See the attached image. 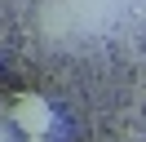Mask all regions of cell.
<instances>
[{"label": "cell", "mask_w": 146, "mask_h": 142, "mask_svg": "<svg viewBox=\"0 0 146 142\" xmlns=\"http://www.w3.org/2000/svg\"><path fill=\"white\" fill-rule=\"evenodd\" d=\"M9 120L18 124L27 138H44V133L53 129V111H49V102L36 98V93H22L18 102L9 107Z\"/></svg>", "instance_id": "6da1fadb"}, {"label": "cell", "mask_w": 146, "mask_h": 142, "mask_svg": "<svg viewBox=\"0 0 146 142\" xmlns=\"http://www.w3.org/2000/svg\"><path fill=\"white\" fill-rule=\"evenodd\" d=\"M0 142H5V124H0Z\"/></svg>", "instance_id": "7a4b0ae2"}, {"label": "cell", "mask_w": 146, "mask_h": 142, "mask_svg": "<svg viewBox=\"0 0 146 142\" xmlns=\"http://www.w3.org/2000/svg\"><path fill=\"white\" fill-rule=\"evenodd\" d=\"M27 142H44V138H27Z\"/></svg>", "instance_id": "3957f363"}]
</instances>
